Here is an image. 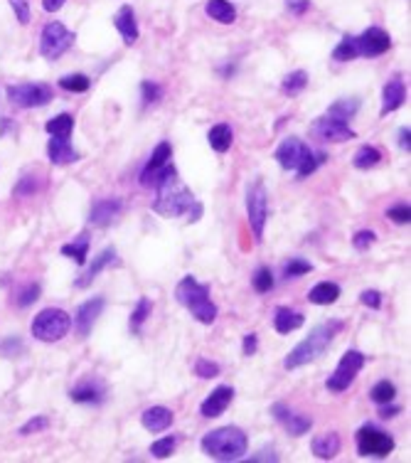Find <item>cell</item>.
I'll return each mask as SVG.
<instances>
[{
  "label": "cell",
  "mask_w": 411,
  "mask_h": 463,
  "mask_svg": "<svg viewBox=\"0 0 411 463\" xmlns=\"http://www.w3.org/2000/svg\"><path fill=\"white\" fill-rule=\"evenodd\" d=\"M394 397H396V387L389 380H379V382L369 389V399H372L374 404H389L394 402Z\"/></svg>",
  "instance_id": "8d00e7d4"
},
{
  "label": "cell",
  "mask_w": 411,
  "mask_h": 463,
  "mask_svg": "<svg viewBox=\"0 0 411 463\" xmlns=\"http://www.w3.org/2000/svg\"><path fill=\"white\" fill-rule=\"evenodd\" d=\"M60 86L65 89V92L84 94V92H89V86H92V79H89L87 74H65V76L60 79Z\"/></svg>",
  "instance_id": "74e56055"
},
{
  "label": "cell",
  "mask_w": 411,
  "mask_h": 463,
  "mask_svg": "<svg viewBox=\"0 0 411 463\" xmlns=\"http://www.w3.org/2000/svg\"><path fill=\"white\" fill-rule=\"evenodd\" d=\"M200 446L215 461H239L249 448V439L239 426H222V429L205 434Z\"/></svg>",
  "instance_id": "3957f363"
},
{
  "label": "cell",
  "mask_w": 411,
  "mask_h": 463,
  "mask_svg": "<svg viewBox=\"0 0 411 463\" xmlns=\"http://www.w3.org/2000/svg\"><path fill=\"white\" fill-rule=\"evenodd\" d=\"M310 151H313V148L305 146L301 138H296V136H288V138L281 140V146L276 148L274 158H276V163L283 168V170H293V172H296L298 168H301V163L308 158Z\"/></svg>",
  "instance_id": "4fadbf2b"
},
{
  "label": "cell",
  "mask_w": 411,
  "mask_h": 463,
  "mask_svg": "<svg viewBox=\"0 0 411 463\" xmlns=\"http://www.w3.org/2000/svg\"><path fill=\"white\" fill-rule=\"evenodd\" d=\"M305 323V318L301 311H293V308H278L276 316H274V328H276V333L281 335H288L293 333V330H298L301 325Z\"/></svg>",
  "instance_id": "484cf974"
},
{
  "label": "cell",
  "mask_w": 411,
  "mask_h": 463,
  "mask_svg": "<svg viewBox=\"0 0 411 463\" xmlns=\"http://www.w3.org/2000/svg\"><path fill=\"white\" fill-rule=\"evenodd\" d=\"M175 446H178V439H175V437L158 439V441L151 446V453L156 458H170V456H173V451H175Z\"/></svg>",
  "instance_id": "7bdbcfd3"
},
{
  "label": "cell",
  "mask_w": 411,
  "mask_h": 463,
  "mask_svg": "<svg viewBox=\"0 0 411 463\" xmlns=\"http://www.w3.org/2000/svg\"><path fill=\"white\" fill-rule=\"evenodd\" d=\"M377 242V234L372 229H360L355 237H352V247L358 249V252H367L372 244Z\"/></svg>",
  "instance_id": "c3c4849f"
},
{
  "label": "cell",
  "mask_w": 411,
  "mask_h": 463,
  "mask_svg": "<svg viewBox=\"0 0 411 463\" xmlns=\"http://www.w3.org/2000/svg\"><path fill=\"white\" fill-rule=\"evenodd\" d=\"M342 328H345L342 320H328V323L313 328L308 338L301 340V343L288 352V357L283 360V367H286V370H298V367L308 365V362H315L330 348V343L335 340V335L340 333Z\"/></svg>",
  "instance_id": "6da1fadb"
},
{
  "label": "cell",
  "mask_w": 411,
  "mask_h": 463,
  "mask_svg": "<svg viewBox=\"0 0 411 463\" xmlns=\"http://www.w3.org/2000/svg\"><path fill=\"white\" fill-rule=\"evenodd\" d=\"M379 163H382V151L374 146H362L355 153V158H352V165L358 168V170H372Z\"/></svg>",
  "instance_id": "d6a6232c"
},
{
  "label": "cell",
  "mask_w": 411,
  "mask_h": 463,
  "mask_svg": "<svg viewBox=\"0 0 411 463\" xmlns=\"http://www.w3.org/2000/svg\"><path fill=\"white\" fill-rule=\"evenodd\" d=\"M207 140H210L212 151L227 153L229 148H232V143H234V133H232V129H229L227 124H217V126H212L210 129Z\"/></svg>",
  "instance_id": "f1b7e54d"
},
{
  "label": "cell",
  "mask_w": 411,
  "mask_h": 463,
  "mask_svg": "<svg viewBox=\"0 0 411 463\" xmlns=\"http://www.w3.org/2000/svg\"><path fill=\"white\" fill-rule=\"evenodd\" d=\"M387 217H389L392 222H396V225H409V220H411L409 202H399V205L389 207V210H387Z\"/></svg>",
  "instance_id": "7dc6e473"
},
{
  "label": "cell",
  "mask_w": 411,
  "mask_h": 463,
  "mask_svg": "<svg viewBox=\"0 0 411 463\" xmlns=\"http://www.w3.org/2000/svg\"><path fill=\"white\" fill-rule=\"evenodd\" d=\"M232 399H234V389L229 384H222L215 392H210V397L200 404V414L207 416V419H215V416L224 414V409L232 404Z\"/></svg>",
  "instance_id": "ac0fdd59"
},
{
  "label": "cell",
  "mask_w": 411,
  "mask_h": 463,
  "mask_svg": "<svg viewBox=\"0 0 411 463\" xmlns=\"http://www.w3.org/2000/svg\"><path fill=\"white\" fill-rule=\"evenodd\" d=\"M360 57V49H358V38L355 35H345V38L337 42V47L333 49V60L335 62H350Z\"/></svg>",
  "instance_id": "836d02e7"
},
{
  "label": "cell",
  "mask_w": 411,
  "mask_h": 463,
  "mask_svg": "<svg viewBox=\"0 0 411 463\" xmlns=\"http://www.w3.org/2000/svg\"><path fill=\"white\" fill-rule=\"evenodd\" d=\"M379 407H382V409H379V416H382V419H394L396 414H399L401 412V407H396V404H379Z\"/></svg>",
  "instance_id": "9f6ffc18"
},
{
  "label": "cell",
  "mask_w": 411,
  "mask_h": 463,
  "mask_svg": "<svg viewBox=\"0 0 411 463\" xmlns=\"http://www.w3.org/2000/svg\"><path fill=\"white\" fill-rule=\"evenodd\" d=\"M47 158L52 165H67V163L79 161V153L72 148L69 138H49L47 143Z\"/></svg>",
  "instance_id": "603a6c76"
},
{
  "label": "cell",
  "mask_w": 411,
  "mask_h": 463,
  "mask_svg": "<svg viewBox=\"0 0 411 463\" xmlns=\"http://www.w3.org/2000/svg\"><path fill=\"white\" fill-rule=\"evenodd\" d=\"M10 8L15 10L20 25H27V22H30V3H27V0H10Z\"/></svg>",
  "instance_id": "681fc988"
},
{
  "label": "cell",
  "mask_w": 411,
  "mask_h": 463,
  "mask_svg": "<svg viewBox=\"0 0 411 463\" xmlns=\"http://www.w3.org/2000/svg\"><path fill=\"white\" fill-rule=\"evenodd\" d=\"M62 254L69 259H74L76 264L84 266L87 264V257H89V234H81L76 242H69L62 247Z\"/></svg>",
  "instance_id": "e575fe53"
},
{
  "label": "cell",
  "mask_w": 411,
  "mask_h": 463,
  "mask_svg": "<svg viewBox=\"0 0 411 463\" xmlns=\"http://www.w3.org/2000/svg\"><path fill=\"white\" fill-rule=\"evenodd\" d=\"M406 101V86L401 76H394L392 81H387L385 89H382V116L401 108V104Z\"/></svg>",
  "instance_id": "d6986e66"
},
{
  "label": "cell",
  "mask_w": 411,
  "mask_h": 463,
  "mask_svg": "<svg viewBox=\"0 0 411 463\" xmlns=\"http://www.w3.org/2000/svg\"><path fill=\"white\" fill-rule=\"evenodd\" d=\"M37 190H40V185L35 183L33 175H25V178H20V183H17L15 195L20 197V195H33V193H37Z\"/></svg>",
  "instance_id": "816d5d0a"
},
{
  "label": "cell",
  "mask_w": 411,
  "mask_h": 463,
  "mask_svg": "<svg viewBox=\"0 0 411 463\" xmlns=\"http://www.w3.org/2000/svg\"><path fill=\"white\" fill-rule=\"evenodd\" d=\"M0 350H3V355H8V357H12V355H17V352H22L20 338H8V340H3Z\"/></svg>",
  "instance_id": "11a10c76"
},
{
  "label": "cell",
  "mask_w": 411,
  "mask_h": 463,
  "mask_svg": "<svg viewBox=\"0 0 411 463\" xmlns=\"http://www.w3.org/2000/svg\"><path fill=\"white\" fill-rule=\"evenodd\" d=\"M106 397V389L97 380H87V382H79L74 389H69V399L76 404H101Z\"/></svg>",
  "instance_id": "44dd1931"
},
{
  "label": "cell",
  "mask_w": 411,
  "mask_h": 463,
  "mask_svg": "<svg viewBox=\"0 0 411 463\" xmlns=\"http://www.w3.org/2000/svg\"><path fill=\"white\" fill-rule=\"evenodd\" d=\"M62 6H65V0H42V8L47 13H57Z\"/></svg>",
  "instance_id": "680465c9"
},
{
  "label": "cell",
  "mask_w": 411,
  "mask_h": 463,
  "mask_svg": "<svg viewBox=\"0 0 411 463\" xmlns=\"http://www.w3.org/2000/svg\"><path fill=\"white\" fill-rule=\"evenodd\" d=\"M195 375L202 380H212L219 375V365H217L215 360H207V357H200V360L195 362Z\"/></svg>",
  "instance_id": "ee69618b"
},
{
  "label": "cell",
  "mask_w": 411,
  "mask_h": 463,
  "mask_svg": "<svg viewBox=\"0 0 411 463\" xmlns=\"http://www.w3.org/2000/svg\"><path fill=\"white\" fill-rule=\"evenodd\" d=\"M173 419L175 416H173V412H170L168 407H148V409L141 414L143 429L153 431V434H160V431L170 429Z\"/></svg>",
  "instance_id": "7402d4cb"
},
{
  "label": "cell",
  "mask_w": 411,
  "mask_h": 463,
  "mask_svg": "<svg viewBox=\"0 0 411 463\" xmlns=\"http://www.w3.org/2000/svg\"><path fill=\"white\" fill-rule=\"evenodd\" d=\"M44 131H47L52 138H69L72 131H74V119H72V113H60V116H54L44 124Z\"/></svg>",
  "instance_id": "f546056e"
},
{
  "label": "cell",
  "mask_w": 411,
  "mask_h": 463,
  "mask_svg": "<svg viewBox=\"0 0 411 463\" xmlns=\"http://www.w3.org/2000/svg\"><path fill=\"white\" fill-rule=\"evenodd\" d=\"M399 148H404L406 153L411 151V131H409V126H406V129H399Z\"/></svg>",
  "instance_id": "6f0895ef"
},
{
  "label": "cell",
  "mask_w": 411,
  "mask_h": 463,
  "mask_svg": "<svg viewBox=\"0 0 411 463\" xmlns=\"http://www.w3.org/2000/svg\"><path fill=\"white\" fill-rule=\"evenodd\" d=\"M151 311H153V303H151V298H138V303H135V308L131 311V320H128V325H131V333H141L143 330V323H146L148 318H151Z\"/></svg>",
  "instance_id": "1f68e13d"
},
{
  "label": "cell",
  "mask_w": 411,
  "mask_h": 463,
  "mask_svg": "<svg viewBox=\"0 0 411 463\" xmlns=\"http://www.w3.org/2000/svg\"><path fill=\"white\" fill-rule=\"evenodd\" d=\"M328 161V153H320V151H310L308 153V158H305L303 163H301V168L296 170V175H298V180H303V178H308V175H313L315 170H318L323 163Z\"/></svg>",
  "instance_id": "f35d334b"
},
{
  "label": "cell",
  "mask_w": 411,
  "mask_h": 463,
  "mask_svg": "<svg viewBox=\"0 0 411 463\" xmlns=\"http://www.w3.org/2000/svg\"><path fill=\"white\" fill-rule=\"evenodd\" d=\"M40 298V286L37 284H27L25 289H22L20 293H17V298H15V303L20 308H27V306H33L35 301Z\"/></svg>",
  "instance_id": "bcb514c9"
},
{
  "label": "cell",
  "mask_w": 411,
  "mask_h": 463,
  "mask_svg": "<svg viewBox=\"0 0 411 463\" xmlns=\"http://www.w3.org/2000/svg\"><path fill=\"white\" fill-rule=\"evenodd\" d=\"M205 10L212 20L222 22V25H232V22L237 20V8H234L229 0H207Z\"/></svg>",
  "instance_id": "83f0119b"
},
{
  "label": "cell",
  "mask_w": 411,
  "mask_h": 463,
  "mask_svg": "<svg viewBox=\"0 0 411 463\" xmlns=\"http://www.w3.org/2000/svg\"><path fill=\"white\" fill-rule=\"evenodd\" d=\"M114 25L116 30L121 33V38H124L126 44H135V40H138V22H135V13L131 6H121L119 10H116L114 15Z\"/></svg>",
  "instance_id": "ffe728a7"
},
{
  "label": "cell",
  "mask_w": 411,
  "mask_h": 463,
  "mask_svg": "<svg viewBox=\"0 0 411 463\" xmlns=\"http://www.w3.org/2000/svg\"><path fill=\"white\" fill-rule=\"evenodd\" d=\"M170 158H173V146H170L168 140H160V143L156 146V151L151 153V158H148L146 168L141 170V185H146V188H156L170 170H175Z\"/></svg>",
  "instance_id": "30bf717a"
},
{
  "label": "cell",
  "mask_w": 411,
  "mask_h": 463,
  "mask_svg": "<svg viewBox=\"0 0 411 463\" xmlns=\"http://www.w3.org/2000/svg\"><path fill=\"white\" fill-rule=\"evenodd\" d=\"M103 308H106L103 296H94V298H89V301L81 303L79 311H76V316H74V328H76V335H79V338H87V335L92 333L94 323H97V318L103 313Z\"/></svg>",
  "instance_id": "2e32d148"
},
{
  "label": "cell",
  "mask_w": 411,
  "mask_h": 463,
  "mask_svg": "<svg viewBox=\"0 0 411 463\" xmlns=\"http://www.w3.org/2000/svg\"><path fill=\"white\" fill-rule=\"evenodd\" d=\"M121 210H124V202H121L119 197L97 200L92 205V210H89V222H92L94 227H108L121 215Z\"/></svg>",
  "instance_id": "e0dca14e"
},
{
  "label": "cell",
  "mask_w": 411,
  "mask_h": 463,
  "mask_svg": "<svg viewBox=\"0 0 411 463\" xmlns=\"http://www.w3.org/2000/svg\"><path fill=\"white\" fill-rule=\"evenodd\" d=\"M364 362H367V355H364V352L347 350L345 355L340 357V362H337L335 372L328 377L325 387L330 389V392H345V389L352 387V382L358 380V372L364 367Z\"/></svg>",
  "instance_id": "52a82bcc"
},
{
  "label": "cell",
  "mask_w": 411,
  "mask_h": 463,
  "mask_svg": "<svg viewBox=\"0 0 411 463\" xmlns=\"http://www.w3.org/2000/svg\"><path fill=\"white\" fill-rule=\"evenodd\" d=\"M392 47V38L387 30H382V27H367L362 35H358V49H360V57H367V60H372V57H379V54H385L387 49Z\"/></svg>",
  "instance_id": "5bb4252c"
},
{
  "label": "cell",
  "mask_w": 411,
  "mask_h": 463,
  "mask_svg": "<svg viewBox=\"0 0 411 463\" xmlns=\"http://www.w3.org/2000/svg\"><path fill=\"white\" fill-rule=\"evenodd\" d=\"M360 301H362V306L377 311V308H382V293L374 291V289H367V291L360 293Z\"/></svg>",
  "instance_id": "f907efd6"
},
{
  "label": "cell",
  "mask_w": 411,
  "mask_h": 463,
  "mask_svg": "<svg viewBox=\"0 0 411 463\" xmlns=\"http://www.w3.org/2000/svg\"><path fill=\"white\" fill-rule=\"evenodd\" d=\"M111 264H116V249L114 247H106L101 254H99V257H94V261H92V266L87 269V274L81 276V279H76L74 286H76V289H87V286L92 284V281L97 279V276L101 274L106 266H111Z\"/></svg>",
  "instance_id": "cb8c5ba5"
},
{
  "label": "cell",
  "mask_w": 411,
  "mask_h": 463,
  "mask_svg": "<svg viewBox=\"0 0 411 463\" xmlns=\"http://www.w3.org/2000/svg\"><path fill=\"white\" fill-rule=\"evenodd\" d=\"M360 111V99H337L335 104H330V108H328V116H333V119H340V121H350L355 119V113Z\"/></svg>",
  "instance_id": "4dcf8cb0"
},
{
  "label": "cell",
  "mask_w": 411,
  "mask_h": 463,
  "mask_svg": "<svg viewBox=\"0 0 411 463\" xmlns=\"http://www.w3.org/2000/svg\"><path fill=\"white\" fill-rule=\"evenodd\" d=\"M340 286L333 284V281H320V284H315L313 289L308 291V301L315 303V306H330V303H335L337 298H340Z\"/></svg>",
  "instance_id": "4316f807"
},
{
  "label": "cell",
  "mask_w": 411,
  "mask_h": 463,
  "mask_svg": "<svg viewBox=\"0 0 411 463\" xmlns=\"http://www.w3.org/2000/svg\"><path fill=\"white\" fill-rule=\"evenodd\" d=\"M286 10L291 13V15L301 17L303 13L310 10V0H286Z\"/></svg>",
  "instance_id": "f5cc1de1"
},
{
  "label": "cell",
  "mask_w": 411,
  "mask_h": 463,
  "mask_svg": "<svg viewBox=\"0 0 411 463\" xmlns=\"http://www.w3.org/2000/svg\"><path fill=\"white\" fill-rule=\"evenodd\" d=\"M141 99L143 106H151V104H158L162 99V86L156 84V81H143L141 84Z\"/></svg>",
  "instance_id": "b9f144b4"
},
{
  "label": "cell",
  "mask_w": 411,
  "mask_h": 463,
  "mask_svg": "<svg viewBox=\"0 0 411 463\" xmlns=\"http://www.w3.org/2000/svg\"><path fill=\"white\" fill-rule=\"evenodd\" d=\"M310 133L320 140H328V143H345V140L358 138V133L347 126V121L333 119V116H320L310 126Z\"/></svg>",
  "instance_id": "7c38bea8"
},
{
  "label": "cell",
  "mask_w": 411,
  "mask_h": 463,
  "mask_svg": "<svg viewBox=\"0 0 411 463\" xmlns=\"http://www.w3.org/2000/svg\"><path fill=\"white\" fill-rule=\"evenodd\" d=\"M305 86H308V72L296 70V72H291V74H286L281 89L288 94V97H298V94L303 92Z\"/></svg>",
  "instance_id": "d590c367"
},
{
  "label": "cell",
  "mask_w": 411,
  "mask_h": 463,
  "mask_svg": "<svg viewBox=\"0 0 411 463\" xmlns=\"http://www.w3.org/2000/svg\"><path fill=\"white\" fill-rule=\"evenodd\" d=\"M72 328V316L62 308H44L33 320V338L40 343H57Z\"/></svg>",
  "instance_id": "5b68a950"
},
{
  "label": "cell",
  "mask_w": 411,
  "mask_h": 463,
  "mask_svg": "<svg viewBox=\"0 0 411 463\" xmlns=\"http://www.w3.org/2000/svg\"><path fill=\"white\" fill-rule=\"evenodd\" d=\"M74 44V33H69L62 22H47L40 33V54L44 60H57Z\"/></svg>",
  "instance_id": "ba28073f"
},
{
  "label": "cell",
  "mask_w": 411,
  "mask_h": 463,
  "mask_svg": "<svg viewBox=\"0 0 411 463\" xmlns=\"http://www.w3.org/2000/svg\"><path fill=\"white\" fill-rule=\"evenodd\" d=\"M175 298L195 316V320H200L205 325H212L217 320V316H219L215 301L210 298V286L200 284L195 276H185L180 281L178 289H175Z\"/></svg>",
  "instance_id": "277c9868"
},
{
  "label": "cell",
  "mask_w": 411,
  "mask_h": 463,
  "mask_svg": "<svg viewBox=\"0 0 411 463\" xmlns=\"http://www.w3.org/2000/svg\"><path fill=\"white\" fill-rule=\"evenodd\" d=\"M44 429H49V416L44 414L33 416L27 424L20 426V437H30V434H37V431H44Z\"/></svg>",
  "instance_id": "f6af8a7d"
},
{
  "label": "cell",
  "mask_w": 411,
  "mask_h": 463,
  "mask_svg": "<svg viewBox=\"0 0 411 463\" xmlns=\"http://www.w3.org/2000/svg\"><path fill=\"white\" fill-rule=\"evenodd\" d=\"M271 414H274V419L281 421L283 429L291 434V437H303V434H308L310 426H313V419L305 414H298V412L288 409L286 404L276 402L274 407H271Z\"/></svg>",
  "instance_id": "9a60e30c"
},
{
  "label": "cell",
  "mask_w": 411,
  "mask_h": 463,
  "mask_svg": "<svg viewBox=\"0 0 411 463\" xmlns=\"http://www.w3.org/2000/svg\"><path fill=\"white\" fill-rule=\"evenodd\" d=\"M158 197L153 202V210L162 217H183L190 212V207L195 205V195L190 193L178 178V170H170L160 183L156 185Z\"/></svg>",
  "instance_id": "7a4b0ae2"
},
{
  "label": "cell",
  "mask_w": 411,
  "mask_h": 463,
  "mask_svg": "<svg viewBox=\"0 0 411 463\" xmlns=\"http://www.w3.org/2000/svg\"><path fill=\"white\" fill-rule=\"evenodd\" d=\"M251 286H254V291L259 293H269L274 289V274H271L269 266H261V269L254 271L251 276Z\"/></svg>",
  "instance_id": "ab89813d"
},
{
  "label": "cell",
  "mask_w": 411,
  "mask_h": 463,
  "mask_svg": "<svg viewBox=\"0 0 411 463\" xmlns=\"http://www.w3.org/2000/svg\"><path fill=\"white\" fill-rule=\"evenodd\" d=\"M256 350H259V338H256V333H246L242 340V352L249 357V355H256Z\"/></svg>",
  "instance_id": "db71d44e"
},
{
  "label": "cell",
  "mask_w": 411,
  "mask_h": 463,
  "mask_svg": "<svg viewBox=\"0 0 411 463\" xmlns=\"http://www.w3.org/2000/svg\"><path fill=\"white\" fill-rule=\"evenodd\" d=\"M8 99L20 108H37V106H44V104L52 101L54 92L49 84H33V81H25V84L8 86Z\"/></svg>",
  "instance_id": "8fae6325"
},
{
  "label": "cell",
  "mask_w": 411,
  "mask_h": 463,
  "mask_svg": "<svg viewBox=\"0 0 411 463\" xmlns=\"http://www.w3.org/2000/svg\"><path fill=\"white\" fill-rule=\"evenodd\" d=\"M355 444H358V453L360 456H372V458H387L392 451H394V439L392 434H387L385 429H379L374 424H364L362 429L358 431L355 437Z\"/></svg>",
  "instance_id": "8992f818"
},
{
  "label": "cell",
  "mask_w": 411,
  "mask_h": 463,
  "mask_svg": "<svg viewBox=\"0 0 411 463\" xmlns=\"http://www.w3.org/2000/svg\"><path fill=\"white\" fill-rule=\"evenodd\" d=\"M310 451H313L315 458H320V461H330V458H335L337 453H340V437H337L335 431L320 434V437H315L313 441H310Z\"/></svg>",
  "instance_id": "d4e9b609"
},
{
  "label": "cell",
  "mask_w": 411,
  "mask_h": 463,
  "mask_svg": "<svg viewBox=\"0 0 411 463\" xmlns=\"http://www.w3.org/2000/svg\"><path fill=\"white\" fill-rule=\"evenodd\" d=\"M246 215H249L254 239L261 242V239H264L266 220H269V195H266V188L261 180H256V183L246 190Z\"/></svg>",
  "instance_id": "9c48e42d"
},
{
  "label": "cell",
  "mask_w": 411,
  "mask_h": 463,
  "mask_svg": "<svg viewBox=\"0 0 411 463\" xmlns=\"http://www.w3.org/2000/svg\"><path fill=\"white\" fill-rule=\"evenodd\" d=\"M310 271H313V264L305 261V259H301V257H293L291 261L283 266V276H286V279H298V276L310 274Z\"/></svg>",
  "instance_id": "60d3db41"
}]
</instances>
